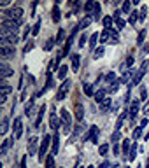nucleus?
<instances>
[{"label": "nucleus", "mask_w": 149, "mask_h": 168, "mask_svg": "<svg viewBox=\"0 0 149 168\" xmlns=\"http://www.w3.org/2000/svg\"><path fill=\"white\" fill-rule=\"evenodd\" d=\"M100 42L102 44H118L119 39H118V32L116 30H104L100 33Z\"/></svg>", "instance_id": "f257e3e1"}, {"label": "nucleus", "mask_w": 149, "mask_h": 168, "mask_svg": "<svg viewBox=\"0 0 149 168\" xmlns=\"http://www.w3.org/2000/svg\"><path fill=\"white\" fill-rule=\"evenodd\" d=\"M5 14H7V19H12V21H16V23H19V25H23L25 11H23L21 7H12V9H9Z\"/></svg>", "instance_id": "f03ea898"}, {"label": "nucleus", "mask_w": 149, "mask_h": 168, "mask_svg": "<svg viewBox=\"0 0 149 168\" xmlns=\"http://www.w3.org/2000/svg\"><path fill=\"white\" fill-rule=\"evenodd\" d=\"M60 116H61V126H63V131L65 133H70V126H72V116L67 109H61L60 110Z\"/></svg>", "instance_id": "7ed1b4c3"}, {"label": "nucleus", "mask_w": 149, "mask_h": 168, "mask_svg": "<svg viewBox=\"0 0 149 168\" xmlns=\"http://www.w3.org/2000/svg\"><path fill=\"white\" fill-rule=\"evenodd\" d=\"M148 68H149V61L146 60L142 65H141V70H137L135 72V75H133V79H132V82H130V86H137L139 82H141V79L146 75V72H148Z\"/></svg>", "instance_id": "20e7f679"}, {"label": "nucleus", "mask_w": 149, "mask_h": 168, "mask_svg": "<svg viewBox=\"0 0 149 168\" xmlns=\"http://www.w3.org/2000/svg\"><path fill=\"white\" fill-rule=\"evenodd\" d=\"M49 142H53V137L44 135L42 144H40V151H39V161H40V163H42V160H44V158H47V156H46V153H47V147H49Z\"/></svg>", "instance_id": "39448f33"}, {"label": "nucleus", "mask_w": 149, "mask_h": 168, "mask_svg": "<svg viewBox=\"0 0 149 168\" xmlns=\"http://www.w3.org/2000/svg\"><path fill=\"white\" fill-rule=\"evenodd\" d=\"M37 151H40L39 138H37V137H32V138L28 140V156H35Z\"/></svg>", "instance_id": "423d86ee"}, {"label": "nucleus", "mask_w": 149, "mask_h": 168, "mask_svg": "<svg viewBox=\"0 0 149 168\" xmlns=\"http://www.w3.org/2000/svg\"><path fill=\"white\" fill-rule=\"evenodd\" d=\"M70 91V81H63V84L60 86V89H58V95H56V100L58 102H61L65 96H67V93Z\"/></svg>", "instance_id": "0eeeda50"}, {"label": "nucleus", "mask_w": 149, "mask_h": 168, "mask_svg": "<svg viewBox=\"0 0 149 168\" xmlns=\"http://www.w3.org/2000/svg\"><path fill=\"white\" fill-rule=\"evenodd\" d=\"M2 26H4V28H7V30H11L12 33H18L21 25H19V23H16V21H12V19H7V18H5V19L2 21Z\"/></svg>", "instance_id": "6e6552de"}, {"label": "nucleus", "mask_w": 149, "mask_h": 168, "mask_svg": "<svg viewBox=\"0 0 149 168\" xmlns=\"http://www.w3.org/2000/svg\"><path fill=\"white\" fill-rule=\"evenodd\" d=\"M0 86H2V98H0V102L4 103V102L7 100V96L11 95V91H12V86H11L7 81H2V84H0Z\"/></svg>", "instance_id": "1a4fd4ad"}, {"label": "nucleus", "mask_w": 149, "mask_h": 168, "mask_svg": "<svg viewBox=\"0 0 149 168\" xmlns=\"http://www.w3.org/2000/svg\"><path fill=\"white\" fill-rule=\"evenodd\" d=\"M86 138H88L90 142L97 144V142H98V126H90V131H88Z\"/></svg>", "instance_id": "9d476101"}, {"label": "nucleus", "mask_w": 149, "mask_h": 168, "mask_svg": "<svg viewBox=\"0 0 149 168\" xmlns=\"http://www.w3.org/2000/svg\"><path fill=\"white\" fill-rule=\"evenodd\" d=\"M23 133V123H21V117H16L14 119V138L18 140Z\"/></svg>", "instance_id": "9b49d317"}, {"label": "nucleus", "mask_w": 149, "mask_h": 168, "mask_svg": "<svg viewBox=\"0 0 149 168\" xmlns=\"http://www.w3.org/2000/svg\"><path fill=\"white\" fill-rule=\"evenodd\" d=\"M0 74H2V79L5 81L7 77H11L14 72H12V68L9 67V65H5V63H0Z\"/></svg>", "instance_id": "f8f14e48"}, {"label": "nucleus", "mask_w": 149, "mask_h": 168, "mask_svg": "<svg viewBox=\"0 0 149 168\" xmlns=\"http://www.w3.org/2000/svg\"><path fill=\"white\" fill-rule=\"evenodd\" d=\"M49 126H51L53 130H56V131H58V126H60V119H58V116H56V110H53V112L49 114Z\"/></svg>", "instance_id": "ddd939ff"}, {"label": "nucleus", "mask_w": 149, "mask_h": 168, "mask_svg": "<svg viewBox=\"0 0 149 168\" xmlns=\"http://www.w3.org/2000/svg\"><path fill=\"white\" fill-rule=\"evenodd\" d=\"M0 54L4 58H12L14 56V47H9V46H0Z\"/></svg>", "instance_id": "4468645a"}, {"label": "nucleus", "mask_w": 149, "mask_h": 168, "mask_svg": "<svg viewBox=\"0 0 149 168\" xmlns=\"http://www.w3.org/2000/svg\"><path fill=\"white\" fill-rule=\"evenodd\" d=\"M139 107H141V100H133V102H132V105H130V110H128L132 119L139 114Z\"/></svg>", "instance_id": "2eb2a0df"}, {"label": "nucleus", "mask_w": 149, "mask_h": 168, "mask_svg": "<svg viewBox=\"0 0 149 168\" xmlns=\"http://www.w3.org/2000/svg\"><path fill=\"white\" fill-rule=\"evenodd\" d=\"M98 40H100V35L98 33H93L91 37H90V42H88V46H90V49H97V44H98Z\"/></svg>", "instance_id": "dca6fc26"}, {"label": "nucleus", "mask_w": 149, "mask_h": 168, "mask_svg": "<svg viewBox=\"0 0 149 168\" xmlns=\"http://www.w3.org/2000/svg\"><path fill=\"white\" fill-rule=\"evenodd\" d=\"M70 60H72V70L77 72V70H79V65H81V58H79V54H70Z\"/></svg>", "instance_id": "f3484780"}, {"label": "nucleus", "mask_w": 149, "mask_h": 168, "mask_svg": "<svg viewBox=\"0 0 149 168\" xmlns=\"http://www.w3.org/2000/svg\"><path fill=\"white\" fill-rule=\"evenodd\" d=\"M12 144H14V137H12V138H5L4 144H2V151H0V153H2V154H7V151L11 149Z\"/></svg>", "instance_id": "a211bd4d"}, {"label": "nucleus", "mask_w": 149, "mask_h": 168, "mask_svg": "<svg viewBox=\"0 0 149 168\" xmlns=\"http://www.w3.org/2000/svg\"><path fill=\"white\" fill-rule=\"evenodd\" d=\"M91 21H93V18H91V16H86L84 19H81V23L77 25V32H79V30H84V28H86Z\"/></svg>", "instance_id": "6ab92c4d"}, {"label": "nucleus", "mask_w": 149, "mask_h": 168, "mask_svg": "<svg viewBox=\"0 0 149 168\" xmlns=\"http://www.w3.org/2000/svg\"><path fill=\"white\" fill-rule=\"evenodd\" d=\"M58 149H60V137H58V131L53 135V154H58Z\"/></svg>", "instance_id": "aec40b11"}, {"label": "nucleus", "mask_w": 149, "mask_h": 168, "mask_svg": "<svg viewBox=\"0 0 149 168\" xmlns=\"http://www.w3.org/2000/svg\"><path fill=\"white\" fill-rule=\"evenodd\" d=\"M44 110H46V105H42L39 110H37V119H35V128L40 126V121H42V116H44Z\"/></svg>", "instance_id": "412c9836"}, {"label": "nucleus", "mask_w": 149, "mask_h": 168, "mask_svg": "<svg viewBox=\"0 0 149 168\" xmlns=\"http://www.w3.org/2000/svg\"><path fill=\"white\" fill-rule=\"evenodd\" d=\"M126 112H128V110L121 112V116L118 117V121H116V131H121V128H123V121H125V117H126Z\"/></svg>", "instance_id": "4be33fe9"}, {"label": "nucleus", "mask_w": 149, "mask_h": 168, "mask_svg": "<svg viewBox=\"0 0 149 168\" xmlns=\"http://www.w3.org/2000/svg\"><path fill=\"white\" fill-rule=\"evenodd\" d=\"M67 72H68V67L61 65V67H60V70H58V79H61V81H67Z\"/></svg>", "instance_id": "5701e85b"}, {"label": "nucleus", "mask_w": 149, "mask_h": 168, "mask_svg": "<svg viewBox=\"0 0 149 168\" xmlns=\"http://www.w3.org/2000/svg\"><path fill=\"white\" fill-rule=\"evenodd\" d=\"M119 84H121V81H114L112 84H109V86H107V89H105V91H107V93H116V91L119 89Z\"/></svg>", "instance_id": "b1692460"}, {"label": "nucleus", "mask_w": 149, "mask_h": 168, "mask_svg": "<svg viewBox=\"0 0 149 168\" xmlns=\"http://www.w3.org/2000/svg\"><path fill=\"white\" fill-rule=\"evenodd\" d=\"M83 117H84L83 105H81V103H77V105H76V119H77V121H83Z\"/></svg>", "instance_id": "393cba45"}, {"label": "nucleus", "mask_w": 149, "mask_h": 168, "mask_svg": "<svg viewBox=\"0 0 149 168\" xmlns=\"http://www.w3.org/2000/svg\"><path fill=\"white\" fill-rule=\"evenodd\" d=\"M111 103H112V100H111V98H105V100L100 103V110H102V112H107V110L111 109Z\"/></svg>", "instance_id": "a878e982"}, {"label": "nucleus", "mask_w": 149, "mask_h": 168, "mask_svg": "<svg viewBox=\"0 0 149 168\" xmlns=\"http://www.w3.org/2000/svg\"><path fill=\"white\" fill-rule=\"evenodd\" d=\"M130 149H132V142L128 138H125V142H123V156L125 158H126V154H130Z\"/></svg>", "instance_id": "bb28decb"}, {"label": "nucleus", "mask_w": 149, "mask_h": 168, "mask_svg": "<svg viewBox=\"0 0 149 168\" xmlns=\"http://www.w3.org/2000/svg\"><path fill=\"white\" fill-rule=\"evenodd\" d=\"M112 21H114V19H112L111 16H105V18H104V26H105V30H112Z\"/></svg>", "instance_id": "cd10ccee"}, {"label": "nucleus", "mask_w": 149, "mask_h": 168, "mask_svg": "<svg viewBox=\"0 0 149 168\" xmlns=\"http://www.w3.org/2000/svg\"><path fill=\"white\" fill-rule=\"evenodd\" d=\"M7 130H9V119H7V117H4V119H2V128H0V133H2V135H5V133H7Z\"/></svg>", "instance_id": "c85d7f7f"}, {"label": "nucleus", "mask_w": 149, "mask_h": 168, "mask_svg": "<svg viewBox=\"0 0 149 168\" xmlns=\"http://www.w3.org/2000/svg\"><path fill=\"white\" fill-rule=\"evenodd\" d=\"M46 168H54V154H49L46 158Z\"/></svg>", "instance_id": "c756f323"}, {"label": "nucleus", "mask_w": 149, "mask_h": 168, "mask_svg": "<svg viewBox=\"0 0 149 168\" xmlns=\"http://www.w3.org/2000/svg\"><path fill=\"white\" fill-rule=\"evenodd\" d=\"M104 53H105V47H104V46H100V47H97V49L93 51V56H95V58H102V56H104Z\"/></svg>", "instance_id": "7c9ffc66"}, {"label": "nucleus", "mask_w": 149, "mask_h": 168, "mask_svg": "<svg viewBox=\"0 0 149 168\" xmlns=\"http://www.w3.org/2000/svg\"><path fill=\"white\" fill-rule=\"evenodd\" d=\"M83 91H84L88 96H93V95H95V93H93V88H91V84H86V82L83 84Z\"/></svg>", "instance_id": "2f4dec72"}, {"label": "nucleus", "mask_w": 149, "mask_h": 168, "mask_svg": "<svg viewBox=\"0 0 149 168\" xmlns=\"http://www.w3.org/2000/svg\"><path fill=\"white\" fill-rule=\"evenodd\" d=\"M135 158H137V144H133V146H132L130 154H128V160H130V161H133Z\"/></svg>", "instance_id": "473e14b6"}, {"label": "nucleus", "mask_w": 149, "mask_h": 168, "mask_svg": "<svg viewBox=\"0 0 149 168\" xmlns=\"http://www.w3.org/2000/svg\"><path fill=\"white\" fill-rule=\"evenodd\" d=\"M98 153H100V156H107V153H109V144H102V146L98 147Z\"/></svg>", "instance_id": "72a5a7b5"}, {"label": "nucleus", "mask_w": 149, "mask_h": 168, "mask_svg": "<svg viewBox=\"0 0 149 168\" xmlns=\"http://www.w3.org/2000/svg\"><path fill=\"white\" fill-rule=\"evenodd\" d=\"M100 11H102V9H100V4H97V5H95V9H93L91 18H93V19H98V18H100Z\"/></svg>", "instance_id": "f704fd0d"}, {"label": "nucleus", "mask_w": 149, "mask_h": 168, "mask_svg": "<svg viewBox=\"0 0 149 168\" xmlns=\"http://www.w3.org/2000/svg\"><path fill=\"white\" fill-rule=\"evenodd\" d=\"M114 81H116V74H114V72H111V74L105 75V82H107V84H112Z\"/></svg>", "instance_id": "c9c22d12"}, {"label": "nucleus", "mask_w": 149, "mask_h": 168, "mask_svg": "<svg viewBox=\"0 0 149 168\" xmlns=\"http://www.w3.org/2000/svg\"><path fill=\"white\" fill-rule=\"evenodd\" d=\"M142 131H144V128L137 126V128H135V131H133V140H139V138H141V135H142Z\"/></svg>", "instance_id": "e433bc0d"}, {"label": "nucleus", "mask_w": 149, "mask_h": 168, "mask_svg": "<svg viewBox=\"0 0 149 168\" xmlns=\"http://www.w3.org/2000/svg\"><path fill=\"white\" fill-rule=\"evenodd\" d=\"M119 138H121V131H114L112 133V146H118Z\"/></svg>", "instance_id": "4c0bfd02"}, {"label": "nucleus", "mask_w": 149, "mask_h": 168, "mask_svg": "<svg viewBox=\"0 0 149 168\" xmlns=\"http://www.w3.org/2000/svg\"><path fill=\"white\" fill-rule=\"evenodd\" d=\"M139 18H141V12H137V11H133V12H132V16H130V23L133 25V23H135V21H137Z\"/></svg>", "instance_id": "58836bf2"}, {"label": "nucleus", "mask_w": 149, "mask_h": 168, "mask_svg": "<svg viewBox=\"0 0 149 168\" xmlns=\"http://www.w3.org/2000/svg\"><path fill=\"white\" fill-rule=\"evenodd\" d=\"M95 5H97V2H86V5H84V11H93L95 9Z\"/></svg>", "instance_id": "ea45409f"}, {"label": "nucleus", "mask_w": 149, "mask_h": 168, "mask_svg": "<svg viewBox=\"0 0 149 168\" xmlns=\"http://www.w3.org/2000/svg\"><path fill=\"white\" fill-rule=\"evenodd\" d=\"M53 21L56 23V21H60V11H58V7H54L53 9Z\"/></svg>", "instance_id": "a19ab883"}, {"label": "nucleus", "mask_w": 149, "mask_h": 168, "mask_svg": "<svg viewBox=\"0 0 149 168\" xmlns=\"http://www.w3.org/2000/svg\"><path fill=\"white\" fill-rule=\"evenodd\" d=\"M53 47H54V40H53V39H49V40L46 42V46H44V49H46V51H51Z\"/></svg>", "instance_id": "79ce46f5"}, {"label": "nucleus", "mask_w": 149, "mask_h": 168, "mask_svg": "<svg viewBox=\"0 0 149 168\" xmlns=\"http://www.w3.org/2000/svg\"><path fill=\"white\" fill-rule=\"evenodd\" d=\"M130 75H132V70H126V72H125V75H123L119 81H121V82H128V81H130Z\"/></svg>", "instance_id": "37998d69"}, {"label": "nucleus", "mask_w": 149, "mask_h": 168, "mask_svg": "<svg viewBox=\"0 0 149 168\" xmlns=\"http://www.w3.org/2000/svg\"><path fill=\"white\" fill-rule=\"evenodd\" d=\"M86 42H88V37L83 33V35L79 37V47H84V44H86Z\"/></svg>", "instance_id": "c03bdc74"}, {"label": "nucleus", "mask_w": 149, "mask_h": 168, "mask_svg": "<svg viewBox=\"0 0 149 168\" xmlns=\"http://www.w3.org/2000/svg\"><path fill=\"white\" fill-rule=\"evenodd\" d=\"M125 25H126V21H125V19H121V18H119L118 21H116V26H118V30H121V28H125Z\"/></svg>", "instance_id": "a18cd8bd"}, {"label": "nucleus", "mask_w": 149, "mask_h": 168, "mask_svg": "<svg viewBox=\"0 0 149 168\" xmlns=\"http://www.w3.org/2000/svg\"><path fill=\"white\" fill-rule=\"evenodd\" d=\"M39 28H40V21L35 23V26H33V30H32V35H37V33H39Z\"/></svg>", "instance_id": "49530a36"}, {"label": "nucleus", "mask_w": 149, "mask_h": 168, "mask_svg": "<svg viewBox=\"0 0 149 168\" xmlns=\"http://www.w3.org/2000/svg\"><path fill=\"white\" fill-rule=\"evenodd\" d=\"M130 5H132L130 2H123V12H126V14H128V11H130Z\"/></svg>", "instance_id": "de8ad7c7"}, {"label": "nucleus", "mask_w": 149, "mask_h": 168, "mask_svg": "<svg viewBox=\"0 0 149 168\" xmlns=\"http://www.w3.org/2000/svg\"><path fill=\"white\" fill-rule=\"evenodd\" d=\"M144 37H146V30H142V32H141V35H139L137 42H139V44H142V42H144Z\"/></svg>", "instance_id": "09e8293b"}, {"label": "nucleus", "mask_w": 149, "mask_h": 168, "mask_svg": "<svg viewBox=\"0 0 149 168\" xmlns=\"http://www.w3.org/2000/svg\"><path fill=\"white\" fill-rule=\"evenodd\" d=\"M32 49H33V42H30V44H26V46H25V49H23V53L26 54V53H28V51H32Z\"/></svg>", "instance_id": "8fccbe9b"}, {"label": "nucleus", "mask_w": 149, "mask_h": 168, "mask_svg": "<svg viewBox=\"0 0 149 168\" xmlns=\"http://www.w3.org/2000/svg\"><path fill=\"white\" fill-rule=\"evenodd\" d=\"M146 11H148L146 7H142V9H141V21H144V19H146Z\"/></svg>", "instance_id": "3c124183"}, {"label": "nucleus", "mask_w": 149, "mask_h": 168, "mask_svg": "<svg viewBox=\"0 0 149 168\" xmlns=\"http://www.w3.org/2000/svg\"><path fill=\"white\" fill-rule=\"evenodd\" d=\"M26 156H28V154H26ZM26 156L21 158V165H19V168H26Z\"/></svg>", "instance_id": "603ef678"}, {"label": "nucleus", "mask_w": 149, "mask_h": 168, "mask_svg": "<svg viewBox=\"0 0 149 168\" xmlns=\"http://www.w3.org/2000/svg\"><path fill=\"white\" fill-rule=\"evenodd\" d=\"M146 95H148V91H146V88H142L141 89V100H146Z\"/></svg>", "instance_id": "864d4df0"}, {"label": "nucleus", "mask_w": 149, "mask_h": 168, "mask_svg": "<svg viewBox=\"0 0 149 168\" xmlns=\"http://www.w3.org/2000/svg\"><path fill=\"white\" fill-rule=\"evenodd\" d=\"M63 35H65V33H63V30H60V33H58V39H56V44H58V42L63 39Z\"/></svg>", "instance_id": "5fc2aeb1"}, {"label": "nucleus", "mask_w": 149, "mask_h": 168, "mask_svg": "<svg viewBox=\"0 0 149 168\" xmlns=\"http://www.w3.org/2000/svg\"><path fill=\"white\" fill-rule=\"evenodd\" d=\"M132 63H133V56H128V60H126V67H132Z\"/></svg>", "instance_id": "6e6d98bb"}, {"label": "nucleus", "mask_w": 149, "mask_h": 168, "mask_svg": "<svg viewBox=\"0 0 149 168\" xmlns=\"http://www.w3.org/2000/svg\"><path fill=\"white\" fill-rule=\"evenodd\" d=\"M146 126H148V119H146V117H144V119H142V121H141V128H146Z\"/></svg>", "instance_id": "4d7b16f0"}, {"label": "nucleus", "mask_w": 149, "mask_h": 168, "mask_svg": "<svg viewBox=\"0 0 149 168\" xmlns=\"http://www.w3.org/2000/svg\"><path fill=\"white\" fill-rule=\"evenodd\" d=\"M109 167H111V163H109V161H104V163H102L98 168H109Z\"/></svg>", "instance_id": "13d9d810"}, {"label": "nucleus", "mask_w": 149, "mask_h": 168, "mask_svg": "<svg viewBox=\"0 0 149 168\" xmlns=\"http://www.w3.org/2000/svg\"><path fill=\"white\" fill-rule=\"evenodd\" d=\"M144 114L149 116V100H148V103H146V107H144Z\"/></svg>", "instance_id": "bf43d9fd"}, {"label": "nucleus", "mask_w": 149, "mask_h": 168, "mask_svg": "<svg viewBox=\"0 0 149 168\" xmlns=\"http://www.w3.org/2000/svg\"><path fill=\"white\" fill-rule=\"evenodd\" d=\"M144 53H149V44H144Z\"/></svg>", "instance_id": "052dcab7"}, {"label": "nucleus", "mask_w": 149, "mask_h": 168, "mask_svg": "<svg viewBox=\"0 0 149 168\" xmlns=\"http://www.w3.org/2000/svg\"><path fill=\"white\" fill-rule=\"evenodd\" d=\"M146 168H149V158H148V163H146Z\"/></svg>", "instance_id": "680f3d73"}, {"label": "nucleus", "mask_w": 149, "mask_h": 168, "mask_svg": "<svg viewBox=\"0 0 149 168\" xmlns=\"http://www.w3.org/2000/svg\"><path fill=\"white\" fill-rule=\"evenodd\" d=\"M88 168H95V167H88Z\"/></svg>", "instance_id": "e2e57ef3"}, {"label": "nucleus", "mask_w": 149, "mask_h": 168, "mask_svg": "<svg viewBox=\"0 0 149 168\" xmlns=\"http://www.w3.org/2000/svg\"><path fill=\"white\" fill-rule=\"evenodd\" d=\"M126 168H130V167H126Z\"/></svg>", "instance_id": "0e129e2a"}]
</instances>
